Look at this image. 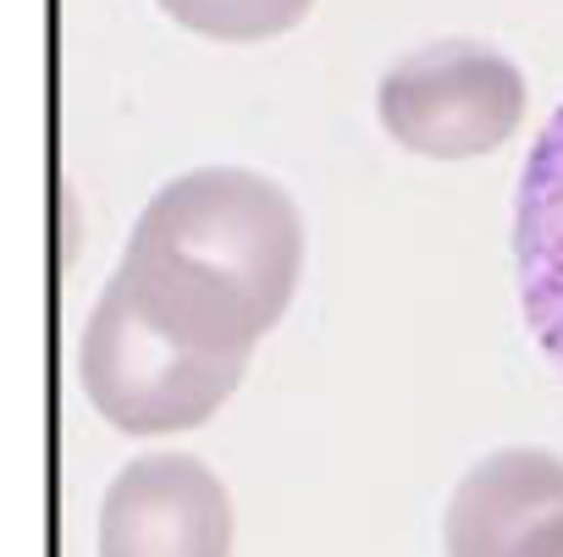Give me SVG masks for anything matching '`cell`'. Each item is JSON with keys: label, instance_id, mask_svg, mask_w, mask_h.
Returning a JSON list of instances; mask_svg holds the SVG:
<instances>
[{"label": "cell", "instance_id": "cell-7", "mask_svg": "<svg viewBox=\"0 0 563 557\" xmlns=\"http://www.w3.org/2000/svg\"><path fill=\"white\" fill-rule=\"evenodd\" d=\"M166 18L210 40H271L288 34L316 0H161Z\"/></svg>", "mask_w": 563, "mask_h": 557}, {"label": "cell", "instance_id": "cell-6", "mask_svg": "<svg viewBox=\"0 0 563 557\" xmlns=\"http://www.w3.org/2000/svg\"><path fill=\"white\" fill-rule=\"evenodd\" d=\"M514 265H519V304L530 337L563 376V105L541 127L519 177Z\"/></svg>", "mask_w": 563, "mask_h": 557}, {"label": "cell", "instance_id": "cell-2", "mask_svg": "<svg viewBox=\"0 0 563 557\" xmlns=\"http://www.w3.org/2000/svg\"><path fill=\"white\" fill-rule=\"evenodd\" d=\"M249 359H221L161 321H150L122 282L106 288L84 326L78 348V376L89 403L128 436H161V431H188L205 425L243 381Z\"/></svg>", "mask_w": 563, "mask_h": 557}, {"label": "cell", "instance_id": "cell-4", "mask_svg": "<svg viewBox=\"0 0 563 557\" xmlns=\"http://www.w3.org/2000/svg\"><path fill=\"white\" fill-rule=\"evenodd\" d=\"M100 557H232L227 486L188 453L133 458L106 491Z\"/></svg>", "mask_w": 563, "mask_h": 557}, {"label": "cell", "instance_id": "cell-1", "mask_svg": "<svg viewBox=\"0 0 563 557\" xmlns=\"http://www.w3.org/2000/svg\"><path fill=\"white\" fill-rule=\"evenodd\" d=\"M299 265L305 226L294 199L260 171L205 166L144 204L111 282L183 343L249 359L288 310Z\"/></svg>", "mask_w": 563, "mask_h": 557}, {"label": "cell", "instance_id": "cell-3", "mask_svg": "<svg viewBox=\"0 0 563 557\" xmlns=\"http://www.w3.org/2000/svg\"><path fill=\"white\" fill-rule=\"evenodd\" d=\"M382 127L431 160H470L514 138L525 116L519 67L475 40H442L404 56L376 89Z\"/></svg>", "mask_w": 563, "mask_h": 557}, {"label": "cell", "instance_id": "cell-5", "mask_svg": "<svg viewBox=\"0 0 563 557\" xmlns=\"http://www.w3.org/2000/svg\"><path fill=\"white\" fill-rule=\"evenodd\" d=\"M448 557H563V458L508 447L481 458L442 519Z\"/></svg>", "mask_w": 563, "mask_h": 557}]
</instances>
